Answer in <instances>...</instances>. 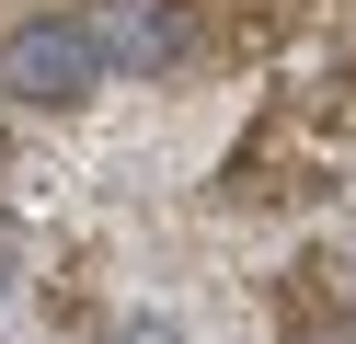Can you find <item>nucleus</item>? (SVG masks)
Returning <instances> with one entry per match:
<instances>
[{"label": "nucleus", "instance_id": "nucleus-4", "mask_svg": "<svg viewBox=\"0 0 356 344\" xmlns=\"http://www.w3.org/2000/svg\"><path fill=\"white\" fill-rule=\"evenodd\" d=\"M0 287H12V275H0Z\"/></svg>", "mask_w": 356, "mask_h": 344}, {"label": "nucleus", "instance_id": "nucleus-3", "mask_svg": "<svg viewBox=\"0 0 356 344\" xmlns=\"http://www.w3.org/2000/svg\"><path fill=\"white\" fill-rule=\"evenodd\" d=\"M127 344H184V333H172L161 310H138V321H127Z\"/></svg>", "mask_w": 356, "mask_h": 344}, {"label": "nucleus", "instance_id": "nucleus-1", "mask_svg": "<svg viewBox=\"0 0 356 344\" xmlns=\"http://www.w3.org/2000/svg\"><path fill=\"white\" fill-rule=\"evenodd\" d=\"M104 81H115V69H104V46H92V23H81V12H24L12 35H0V92L35 104V115L92 104Z\"/></svg>", "mask_w": 356, "mask_h": 344}, {"label": "nucleus", "instance_id": "nucleus-2", "mask_svg": "<svg viewBox=\"0 0 356 344\" xmlns=\"http://www.w3.org/2000/svg\"><path fill=\"white\" fill-rule=\"evenodd\" d=\"M81 23H92L104 69H184L195 58V0H104Z\"/></svg>", "mask_w": 356, "mask_h": 344}]
</instances>
